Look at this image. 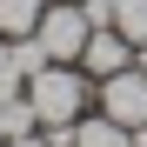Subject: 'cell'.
<instances>
[{
  "label": "cell",
  "instance_id": "8fae6325",
  "mask_svg": "<svg viewBox=\"0 0 147 147\" xmlns=\"http://www.w3.org/2000/svg\"><path fill=\"white\" fill-rule=\"evenodd\" d=\"M134 67H140V74H147V47H134Z\"/></svg>",
  "mask_w": 147,
  "mask_h": 147
},
{
  "label": "cell",
  "instance_id": "8992f818",
  "mask_svg": "<svg viewBox=\"0 0 147 147\" xmlns=\"http://www.w3.org/2000/svg\"><path fill=\"white\" fill-rule=\"evenodd\" d=\"M40 13H47V0H0V34L7 40H27L40 27Z\"/></svg>",
  "mask_w": 147,
  "mask_h": 147
},
{
  "label": "cell",
  "instance_id": "6da1fadb",
  "mask_svg": "<svg viewBox=\"0 0 147 147\" xmlns=\"http://www.w3.org/2000/svg\"><path fill=\"white\" fill-rule=\"evenodd\" d=\"M87 74L80 67H67V60H47L34 80H27V100H34V114H40V127H74L80 120V107H87Z\"/></svg>",
  "mask_w": 147,
  "mask_h": 147
},
{
  "label": "cell",
  "instance_id": "9c48e42d",
  "mask_svg": "<svg viewBox=\"0 0 147 147\" xmlns=\"http://www.w3.org/2000/svg\"><path fill=\"white\" fill-rule=\"evenodd\" d=\"M13 94H27V67H20V54H13V40H7V47H0V107H7Z\"/></svg>",
  "mask_w": 147,
  "mask_h": 147
},
{
  "label": "cell",
  "instance_id": "52a82bcc",
  "mask_svg": "<svg viewBox=\"0 0 147 147\" xmlns=\"http://www.w3.org/2000/svg\"><path fill=\"white\" fill-rule=\"evenodd\" d=\"M114 34L147 47V0H114Z\"/></svg>",
  "mask_w": 147,
  "mask_h": 147
},
{
  "label": "cell",
  "instance_id": "5b68a950",
  "mask_svg": "<svg viewBox=\"0 0 147 147\" xmlns=\"http://www.w3.org/2000/svg\"><path fill=\"white\" fill-rule=\"evenodd\" d=\"M74 147H134V134L107 114H80L74 120Z\"/></svg>",
  "mask_w": 147,
  "mask_h": 147
},
{
  "label": "cell",
  "instance_id": "30bf717a",
  "mask_svg": "<svg viewBox=\"0 0 147 147\" xmlns=\"http://www.w3.org/2000/svg\"><path fill=\"white\" fill-rule=\"evenodd\" d=\"M7 147H47V134H20V140H7Z\"/></svg>",
  "mask_w": 147,
  "mask_h": 147
},
{
  "label": "cell",
  "instance_id": "277c9868",
  "mask_svg": "<svg viewBox=\"0 0 147 147\" xmlns=\"http://www.w3.org/2000/svg\"><path fill=\"white\" fill-rule=\"evenodd\" d=\"M120 67H134V40H120L114 27H94L87 47H80V74L87 80H107V74H120Z\"/></svg>",
  "mask_w": 147,
  "mask_h": 147
},
{
  "label": "cell",
  "instance_id": "3957f363",
  "mask_svg": "<svg viewBox=\"0 0 147 147\" xmlns=\"http://www.w3.org/2000/svg\"><path fill=\"white\" fill-rule=\"evenodd\" d=\"M94 87H100V114L120 120L127 134L147 120V74L140 67H120V74H107V80H94Z\"/></svg>",
  "mask_w": 147,
  "mask_h": 147
},
{
  "label": "cell",
  "instance_id": "ba28073f",
  "mask_svg": "<svg viewBox=\"0 0 147 147\" xmlns=\"http://www.w3.org/2000/svg\"><path fill=\"white\" fill-rule=\"evenodd\" d=\"M0 127H7V140H20V134H34V127H40V114H34L27 94H13V100L0 107Z\"/></svg>",
  "mask_w": 147,
  "mask_h": 147
},
{
  "label": "cell",
  "instance_id": "7c38bea8",
  "mask_svg": "<svg viewBox=\"0 0 147 147\" xmlns=\"http://www.w3.org/2000/svg\"><path fill=\"white\" fill-rule=\"evenodd\" d=\"M0 147H7V127H0Z\"/></svg>",
  "mask_w": 147,
  "mask_h": 147
},
{
  "label": "cell",
  "instance_id": "7a4b0ae2",
  "mask_svg": "<svg viewBox=\"0 0 147 147\" xmlns=\"http://www.w3.org/2000/svg\"><path fill=\"white\" fill-rule=\"evenodd\" d=\"M87 13H80V0H47V13H40V27L34 40L47 47V60H67V67H80V47H87Z\"/></svg>",
  "mask_w": 147,
  "mask_h": 147
}]
</instances>
